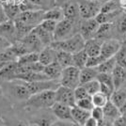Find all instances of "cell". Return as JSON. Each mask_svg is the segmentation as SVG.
Instances as JSON below:
<instances>
[{
	"instance_id": "1",
	"label": "cell",
	"mask_w": 126,
	"mask_h": 126,
	"mask_svg": "<svg viewBox=\"0 0 126 126\" xmlns=\"http://www.w3.org/2000/svg\"><path fill=\"white\" fill-rule=\"evenodd\" d=\"M56 103L55 90H43L35 94H32L27 100L26 105L36 108V109H45L51 108L52 105Z\"/></svg>"
},
{
	"instance_id": "2",
	"label": "cell",
	"mask_w": 126,
	"mask_h": 126,
	"mask_svg": "<svg viewBox=\"0 0 126 126\" xmlns=\"http://www.w3.org/2000/svg\"><path fill=\"white\" fill-rule=\"evenodd\" d=\"M80 24V23H79ZM79 24L76 22H73L68 19H63L58 22L56 29L53 34L54 42H59L69 38L73 37L77 34V30H79Z\"/></svg>"
},
{
	"instance_id": "3",
	"label": "cell",
	"mask_w": 126,
	"mask_h": 126,
	"mask_svg": "<svg viewBox=\"0 0 126 126\" xmlns=\"http://www.w3.org/2000/svg\"><path fill=\"white\" fill-rule=\"evenodd\" d=\"M50 46H52L56 50H61L71 54H74L84 49L85 40L79 33H77L73 37L66 40L59 41V42H53Z\"/></svg>"
},
{
	"instance_id": "4",
	"label": "cell",
	"mask_w": 126,
	"mask_h": 126,
	"mask_svg": "<svg viewBox=\"0 0 126 126\" xmlns=\"http://www.w3.org/2000/svg\"><path fill=\"white\" fill-rule=\"evenodd\" d=\"M61 86L74 89L80 85V69L74 66H69L63 68L62 74L59 78Z\"/></svg>"
},
{
	"instance_id": "5",
	"label": "cell",
	"mask_w": 126,
	"mask_h": 126,
	"mask_svg": "<svg viewBox=\"0 0 126 126\" xmlns=\"http://www.w3.org/2000/svg\"><path fill=\"white\" fill-rule=\"evenodd\" d=\"M79 7V14L80 18L91 19L95 18L96 15L101 11L102 2L98 1H90V0H77Z\"/></svg>"
},
{
	"instance_id": "6",
	"label": "cell",
	"mask_w": 126,
	"mask_h": 126,
	"mask_svg": "<svg viewBox=\"0 0 126 126\" xmlns=\"http://www.w3.org/2000/svg\"><path fill=\"white\" fill-rule=\"evenodd\" d=\"M43 13H44L43 10L21 11L14 20H18L32 27H36L43 20Z\"/></svg>"
},
{
	"instance_id": "7",
	"label": "cell",
	"mask_w": 126,
	"mask_h": 126,
	"mask_svg": "<svg viewBox=\"0 0 126 126\" xmlns=\"http://www.w3.org/2000/svg\"><path fill=\"white\" fill-rule=\"evenodd\" d=\"M55 98H56L57 103H60V104L66 105L71 107L75 106V104H76L74 94V89L61 86V85H59L55 89Z\"/></svg>"
},
{
	"instance_id": "8",
	"label": "cell",
	"mask_w": 126,
	"mask_h": 126,
	"mask_svg": "<svg viewBox=\"0 0 126 126\" xmlns=\"http://www.w3.org/2000/svg\"><path fill=\"white\" fill-rule=\"evenodd\" d=\"M98 26H99V24L95 20V18L82 20L79 24V31H80L79 34L83 37L85 41L92 39L95 37Z\"/></svg>"
},
{
	"instance_id": "9",
	"label": "cell",
	"mask_w": 126,
	"mask_h": 126,
	"mask_svg": "<svg viewBox=\"0 0 126 126\" xmlns=\"http://www.w3.org/2000/svg\"><path fill=\"white\" fill-rule=\"evenodd\" d=\"M121 41L117 40V39H107L105 40L102 43V47H101V55L105 58H110L115 57L117 52L119 51V49L121 46Z\"/></svg>"
},
{
	"instance_id": "10",
	"label": "cell",
	"mask_w": 126,
	"mask_h": 126,
	"mask_svg": "<svg viewBox=\"0 0 126 126\" xmlns=\"http://www.w3.org/2000/svg\"><path fill=\"white\" fill-rule=\"evenodd\" d=\"M64 18L73 22L80 23V14L77 0H69L63 4L62 7Z\"/></svg>"
},
{
	"instance_id": "11",
	"label": "cell",
	"mask_w": 126,
	"mask_h": 126,
	"mask_svg": "<svg viewBox=\"0 0 126 126\" xmlns=\"http://www.w3.org/2000/svg\"><path fill=\"white\" fill-rule=\"evenodd\" d=\"M10 91L13 97L18 100H27L30 97V92L27 89L24 81L21 80H13L11 81Z\"/></svg>"
},
{
	"instance_id": "12",
	"label": "cell",
	"mask_w": 126,
	"mask_h": 126,
	"mask_svg": "<svg viewBox=\"0 0 126 126\" xmlns=\"http://www.w3.org/2000/svg\"><path fill=\"white\" fill-rule=\"evenodd\" d=\"M20 42L25 45V47L26 48L28 53H39L40 51H42V48H44V46L42 45V43L40 41V39L37 37V35L34 33L33 30L29 34H27L26 37H24L22 40H20Z\"/></svg>"
},
{
	"instance_id": "13",
	"label": "cell",
	"mask_w": 126,
	"mask_h": 126,
	"mask_svg": "<svg viewBox=\"0 0 126 126\" xmlns=\"http://www.w3.org/2000/svg\"><path fill=\"white\" fill-rule=\"evenodd\" d=\"M51 109H52L53 114L55 115V117L58 120L73 121V120H72V114H71V109H72L71 106H68V105L56 102L52 105Z\"/></svg>"
},
{
	"instance_id": "14",
	"label": "cell",
	"mask_w": 126,
	"mask_h": 126,
	"mask_svg": "<svg viewBox=\"0 0 126 126\" xmlns=\"http://www.w3.org/2000/svg\"><path fill=\"white\" fill-rule=\"evenodd\" d=\"M113 24V34H115V38L117 40H121L126 36V13L122 12L121 15L119 16Z\"/></svg>"
},
{
	"instance_id": "15",
	"label": "cell",
	"mask_w": 126,
	"mask_h": 126,
	"mask_svg": "<svg viewBox=\"0 0 126 126\" xmlns=\"http://www.w3.org/2000/svg\"><path fill=\"white\" fill-rule=\"evenodd\" d=\"M0 36L5 38L11 43L15 42L16 40V30L15 24L13 20H9L6 23L0 25Z\"/></svg>"
},
{
	"instance_id": "16",
	"label": "cell",
	"mask_w": 126,
	"mask_h": 126,
	"mask_svg": "<svg viewBox=\"0 0 126 126\" xmlns=\"http://www.w3.org/2000/svg\"><path fill=\"white\" fill-rule=\"evenodd\" d=\"M57 59V50L52 46H45L42 48V51L39 52V59L38 61L42 64L43 66L49 65Z\"/></svg>"
},
{
	"instance_id": "17",
	"label": "cell",
	"mask_w": 126,
	"mask_h": 126,
	"mask_svg": "<svg viewBox=\"0 0 126 126\" xmlns=\"http://www.w3.org/2000/svg\"><path fill=\"white\" fill-rule=\"evenodd\" d=\"M103 40L98 39V38H92L85 41V46L84 50L87 52L89 57H94L98 56L101 53V47H102V43Z\"/></svg>"
},
{
	"instance_id": "18",
	"label": "cell",
	"mask_w": 126,
	"mask_h": 126,
	"mask_svg": "<svg viewBox=\"0 0 126 126\" xmlns=\"http://www.w3.org/2000/svg\"><path fill=\"white\" fill-rule=\"evenodd\" d=\"M114 88L115 89H121L123 87V84L126 82V69L121 67L119 65H116L113 72L111 73Z\"/></svg>"
},
{
	"instance_id": "19",
	"label": "cell",
	"mask_w": 126,
	"mask_h": 126,
	"mask_svg": "<svg viewBox=\"0 0 126 126\" xmlns=\"http://www.w3.org/2000/svg\"><path fill=\"white\" fill-rule=\"evenodd\" d=\"M71 114H72V120L74 123L83 126L86 121L90 117V111L82 109L77 105H75L74 107H72Z\"/></svg>"
},
{
	"instance_id": "20",
	"label": "cell",
	"mask_w": 126,
	"mask_h": 126,
	"mask_svg": "<svg viewBox=\"0 0 126 126\" xmlns=\"http://www.w3.org/2000/svg\"><path fill=\"white\" fill-rule=\"evenodd\" d=\"M14 80H21V81H24V82L31 83V82H37V81L49 80V78L43 73L29 72V73H25V74H16L15 77H14Z\"/></svg>"
},
{
	"instance_id": "21",
	"label": "cell",
	"mask_w": 126,
	"mask_h": 126,
	"mask_svg": "<svg viewBox=\"0 0 126 126\" xmlns=\"http://www.w3.org/2000/svg\"><path fill=\"white\" fill-rule=\"evenodd\" d=\"M63 68L58 64V61H54L49 65L44 66L43 74L51 80H58L61 76Z\"/></svg>"
},
{
	"instance_id": "22",
	"label": "cell",
	"mask_w": 126,
	"mask_h": 126,
	"mask_svg": "<svg viewBox=\"0 0 126 126\" xmlns=\"http://www.w3.org/2000/svg\"><path fill=\"white\" fill-rule=\"evenodd\" d=\"M103 111H104V121H110L112 122V125H113V121L119 116H121L120 109L114 104H112L110 101H108L107 104L103 107Z\"/></svg>"
},
{
	"instance_id": "23",
	"label": "cell",
	"mask_w": 126,
	"mask_h": 126,
	"mask_svg": "<svg viewBox=\"0 0 126 126\" xmlns=\"http://www.w3.org/2000/svg\"><path fill=\"white\" fill-rule=\"evenodd\" d=\"M33 31L37 35V37L40 39V41H41V42H42V45L44 47L51 45V43L54 42L52 33H50V32L46 31L45 29H43L40 25L37 26L36 27H34L33 28Z\"/></svg>"
},
{
	"instance_id": "24",
	"label": "cell",
	"mask_w": 126,
	"mask_h": 126,
	"mask_svg": "<svg viewBox=\"0 0 126 126\" xmlns=\"http://www.w3.org/2000/svg\"><path fill=\"white\" fill-rule=\"evenodd\" d=\"M109 101L120 109L126 101V88L122 87L121 89H115L109 97Z\"/></svg>"
},
{
	"instance_id": "25",
	"label": "cell",
	"mask_w": 126,
	"mask_h": 126,
	"mask_svg": "<svg viewBox=\"0 0 126 126\" xmlns=\"http://www.w3.org/2000/svg\"><path fill=\"white\" fill-rule=\"evenodd\" d=\"M17 70V62H9L4 68L0 71V78L11 82L14 80Z\"/></svg>"
},
{
	"instance_id": "26",
	"label": "cell",
	"mask_w": 126,
	"mask_h": 126,
	"mask_svg": "<svg viewBox=\"0 0 126 126\" xmlns=\"http://www.w3.org/2000/svg\"><path fill=\"white\" fill-rule=\"evenodd\" d=\"M64 19L62 8L55 7L44 11L43 13V20H53V21L59 22Z\"/></svg>"
},
{
	"instance_id": "27",
	"label": "cell",
	"mask_w": 126,
	"mask_h": 126,
	"mask_svg": "<svg viewBox=\"0 0 126 126\" xmlns=\"http://www.w3.org/2000/svg\"><path fill=\"white\" fill-rule=\"evenodd\" d=\"M98 75V72L96 68L92 67H84L80 70V85L87 83L89 81L96 79Z\"/></svg>"
},
{
	"instance_id": "28",
	"label": "cell",
	"mask_w": 126,
	"mask_h": 126,
	"mask_svg": "<svg viewBox=\"0 0 126 126\" xmlns=\"http://www.w3.org/2000/svg\"><path fill=\"white\" fill-rule=\"evenodd\" d=\"M88 58H89V56L84 49L74 53L73 54V66L80 69V70L83 69L87 65Z\"/></svg>"
},
{
	"instance_id": "29",
	"label": "cell",
	"mask_w": 126,
	"mask_h": 126,
	"mask_svg": "<svg viewBox=\"0 0 126 126\" xmlns=\"http://www.w3.org/2000/svg\"><path fill=\"white\" fill-rule=\"evenodd\" d=\"M58 64L62 67L66 68L69 66H73V54L61 50H57V59Z\"/></svg>"
},
{
	"instance_id": "30",
	"label": "cell",
	"mask_w": 126,
	"mask_h": 126,
	"mask_svg": "<svg viewBox=\"0 0 126 126\" xmlns=\"http://www.w3.org/2000/svg\"><path fill=\"white\" fill-rule=\"evenodd\" d=\"M117 63H116L115 58H110L104 60L101 63L98 67H96V70L98 73H104V74H111L113 72L114 68L116 67Z\"/></svg>"
},
{
	"instance_id": "31",
	"label": "cell",
	"mask_w": 126,
	"mask_h": 126,
	"mask_svg": "<svg viewBox=\"0 0 126 126\" xmlns=\"http://www.w3.org/2000/svg\"><path fill=\"white\" fill-rule=\"evenodd\" d=\"M38 59H39V53L30 52L20 56L17 58L16 62L18 65H26V64L36 62V61H38Z\"/></svg>"
},
{
	"instance_id": "32",
	"label": "cell",
	"mask_w": 126,
	"mask_h": 126,
	"mask_svg": "<svg viewBox=\"0 0 126 126\" xmlns=\"http://www.w3.org/2000/svg\"><path fill=\"white\" fill-rule=\"evenodd\" d=\"M18 56L16 55V53L14 52V50L12 49V47L9 46L8 48L4 49L2 52H0V60L5 61V62H14L17 60Z\"/></svg>"
},
{
	"instance_id": "33",
	"label": "cell",
	"mask_w": 126,
	"mask_h": 126,
	"mask_svg": "<svg viewBox=\"0 0 126 126\" xmlns=\"http://www.w3.org/2000/svg\"><path fill=\"white\" fill-rule=\"evenodd\" d=\"M90 97H91V101H92V104H93L94 107H101V108H103L107 104V102L109 101V98L106 95L104 94V93L100 92V91L93 94L92 96H90Z\"/></svg>"
},
{
	"instance_id": "34",
	"label": "cell",
	"mask_w": 126,
	"mask_h": 126,
	"mask_svg": "<svg viewBox=\"0 0 126 126\" xmlns=\"http://www.w3.org/2000/svg\"><path fill=\"white\" fill-rule=\"evenodd\" d=\"M4 10L6 11V14L8 16V18L10 20H14L16 17L18 16V14L21 12L20 11V8L19 5H16V4H6V5H2Z\"/></svg>"
},
{
	"instance_id": "35",
	"label": "cell",
	"mask_w": 126,
	"mask_h": 126,
	"mask_svg": "<svg viewBox=\"0 0 126 126\" xmlns=\"http://www.w3.org/2000/svg\"><path fill=\"white\" fill-rule=\"evenodd\" d=\"M82 86L85 88V89L87 90L88 94L89 96H92L93 94L97 93L100 91V87L101 84L100 82L97 80V79H94V80H91V81H89L87 83H84L82 84Z\"/></svg>"
},
{
	"instance_id": "36",
	"label": "cell",
	"mask_w": 126,
	"mask_h": 126,
	"mask_svg": "<svg viewBox=\"0 0 126 126\" xmlns=\"http://www.w3.org/2000/svg\"><path fill=\"white\" fill-rule=\"evenodd\" d=\"M115 59L117 65L126 69V44H121V48L115 55Z\"/></svg>"
},
{
	"instance_id": "37",
	"label": "cell",
	"mask_w": 126,
	"mask_h": 126,
	"mask_svg": "<svg viewBox=\"0 0 126 126\" xmlns=\"http://www.w3.org/2000/svg\"><path fill=\"white\" fill-rule=\"evenodd\" d=\"M96 79L100 82L101 84H105L106 86H108L109 88L115 90L114 88V83H113V78H112V75L111 74H104V73H98V75Z\"/></svg>"
},
{
	"instance_id": "38",
	"label": "cell",
	"mask_w": 126,
	"mask_h": 126,
	"mask_svg": "<svg viewBox=\"0 0 126 126\" xmlns=\"http://www.w3.org/2000/svg\"><path fill=\"white\" fill-rule=\"evenodd\" d=\"M75 105H77L80 108L85 109V110H88V111H90L94 107L90 96H88V97H86V98H83V99H80V100L76 101Z\"/></svg>"
},
{
	"instance_id": "39",
	"label": "cell",
	"mask_w": 126,
	"mask_h": 126,
	"mask_svg": "<svg viewBox=\"0 0 126 126\" xmlns=\"http://www.w3.org/2000/svg\"><path fill=\"white\" fill-rule=\"evenodd\" d=\"M104 60H105V58H104L101 54L100 55H98V56H94V57H89V58H88V61H87L86 67L96 68V67H98Z\"/></svg>"
},
{
	"instance_id": "40",
	"label": "cell",
	"mask_w": 126,
	"mask_h": 126,
	"mask_svg": "<svg viewBox=\"0 0 126 126\" xmlns=\"http://www.w3.org/2000/svg\"><path fill=\"white\" fill-rule=\"evenodd\" d=\"M57 24H58V22L53 21V20H42V23L40 24V26H42L43 29H45L46 31L54 34Z\"/></svg>"
},
{
	"instance_id": "41",
	"label": "cell",
	"mask_w": 126,
	"mask_h": 126,
	"mask_svg": "<svg viewBox=\"0 0 126 126\" xmlns=\"http://www.w3.org/2000/svg\"><path fill=\"white\" fill-rule=\"evenodd\" d=\"M90 117H92L100 124L101 122L104 121V111H103V108H101V107H93L90 110Z\"/></svg>"
},
{
	"instance_id": "42",
	"label": "cell",
	"mask_w": 126,
	"mask_h": 126,
	"mask_svg": "<svg viewBox=\"0 0 126 126\" xmlns=\"http://www.w3.org/2000/svg\"><path fill=\"white\" fill-rule=\"evenodd\" d=\"M74 94L75 101H78L80 99H83V98H86V97L89 96L88 94V92H87V90L85 89V88L82 85H79L78 87H76L74 89Z\"/></svg>"
},
{
	"instance_id": "43",
	"label": "cell",
	"mask_w": 126,
	"mask_h": 126,
	"mask_svg": "<svg viewBox=\"0 0 126 126\" xmlns=\"http://www.w3.org/2000/svg\"><path fill=\"white\" fill-rule=\"evenodd\" d=\"M29 2H31L33 5L37 6L39 9L46 11L48 9H50L49 7L51 5V0H28Z\"/></svg>"
},
{
	"instance_id": "44",
	"label": "cell",
	"mask_w": 126,
	"mask_h": 126,
	"mask_svg": "<svg viewBox=\"0 0 126 126\" xmlns=\"http://www.w3.org/2000/svg\"><path fill=\"white\" fill-rule=\"evenodd\" d=\"M54 120L51 119V118H48V117H42L41 119H39L35 121V124L37 126H51L53 122H54Z\"/></svg>"
},
{
	"instance_id": "45",
	"label": "cell",
	"mask_w": 126,
	"mask_h": 126,
	"mask_svg": "<svg viewBox=\"0 0 126 126\" xmlns=\"http://www.w3.org/2000/svg\"><path fill=\"white\" fill-rule=\"evenodd\" d=\"M113 91H114V90L111 89V88H109L108 86H106V85H105V84H101L100 92H102V93H104L105 95H106L108 98L111 96V94H112V92H113Z\"/></svg>"
},
{
	"instance_id": "46",
	"label": "cell",
	"mask_w": 126,
	"mask_h": 126,
	"mask_svg": "<svg viewBox=\"0 0 126 126\" xmlns=\"http://www.w3.org/2000/svg\"><path fill=\"white\" fill-rule=\"evenodd\" d=\"M73 121H61V120H58L53 122L51 126H72L73 125Z\"/></svg>"
},
{
	"instance_id": "47",
	"label": "cell",
	"mask_w": 126,
	"mask_h": 126,
	"mask_svg": "<svg viewBox=\"0 0 126 126\" xmlns=\"http://www.w3.org/2000/svg\"><path fill=\"white\" fill-rule=\"evenodd\" d=\"M10 19L8 18V16L6 14V11L4 10V8H3V6H2V4H0V25L4 24V23H6Z\"/></svg>"
},
{
	"instance_id": "48",
	"label": "cell",
	"mask_w": 126,
	"mask_h": 126,
	"mask_svg": "<svg viewBox=\"0 0 126 126\" xmlns=\"http://www.w3.org/2000/svg\"><path fill=\"white\" fill-rule=\"evenodd\" d=\"M113 125L114 126H126V118L122 116H119L115 121H113Z\"/></svg>"
},
{
	"instance_id": "49",
	"label": "cell",
	"mask_w": 126,
	"mask_h": 126,
	"mask_svg": "<svg viewBox=\"0 0 126 126\" xmlns=\"http://www.w3.org/2000/svg\"><path fill=\"white\" fill-rule=\"evenodd\" d=\"M11 43L8 40H6L5 38L0 36V52H2L4 49L8 48L9 46H11Z\"/></svg>"
},
{
	"instance_id": "50",
	"label": "cell",
	"mask_w": 126,
	"mask_h": 126,
	"mask_svg": "<svg viewBox=\"0 0 126 126\" xmlns=\"http://www.w3.org/2000/svg\"><path fill=\"white\" fill-rule=\"evenodd\" d=\"M83 126H99V123L98 121L94 120L92 117H89V119L86 121V122L84 123Z\"/></svg>"
},
{
	"instance_id": "51",
	"label": "cell",
	"mask_w": 126,
	"mask_h": 126,
	"mask_svg": "<svg viewBox=\"0 0 126 126\" xmlns=\"http://www.w3.org/2000/svg\"><path fill=\"white\" fill-rule=\"evenodd\" d=\"M120 112H121V115L122 116V117L126 118V101H125V103L122 105V106L120 108Z\"/></svg>"
},
{
	"instance_id": "52",
	"label": "cell",
	"mask_w": 126,
	"mask_h": 126,
	"mask_svg": "<svg viewBox=\"0 0 126 126\" xmlns=\"http://www.w3.org/2000/svg\"><path fill=\"white\" fill-rule=\"evenodd\" d=\"M119 5L122 11H126V0H119Z\"/></svg>"
},
{
	"instance_id": "53",
	"label": "cell",
	"mask_w": 126,
	"mask_h": 126,
	"mask_svg": "<svg viewBox=\"0 0 126 126\" xmlns=\"http://www.w3.org/2000/svg\"><path fill=\"white\" fill-rule=\"evenodd\" d=\"M9 62H5V61H2V60H0V71L2 70V69L5 67L6 65L8 64Z\"/></svg>"
},
{
	"instance_id": "54",
	"label": "cell",
	"mask_w": 126,
	"mask_h": 126,
	"mask_svg": "<svg viewBox=\"0 0 126 126\" xmlns=\"http://www.w3.org/2000/svg\"><path fill=\"white\" fill-rule=\"evenodd\" d=\"M16 126H26V125L25 124V123H24V122H19V123H18V124H17Z\"/></svg>"
},
{
	"instance_id": "55",
	"label": "cell",
	"mask_w": 126,
	"mask_h": 126,
	"mask_svg": "<svg viewBox=\"0 0 126 126\" xmlns=\"http://www.w3.org/2000/svg\"><path fill=\"white\" fill-rule=\"evenodd\" d=\"M90 1H98V2H102V3H104V2L107 1V0H90Z\"/></svg>"
},
{
	"instance_id": "56",
	"label": "cell",
	"mask_w": 126,
	"mask_h": 126,
	"mask_svg": "<svg viewBox=\"0 0 126 126\" xmlns=\"http://www.w3.org/2000/svg\"><path fill=\"white\" fill-rule=\"evenodd\" d=\"M58 1H62V2H63V4H64L65 2H67V1H69V0H58Z\"/></svg>"
},
{
	"instance_id": "57",
	"label": "cell",
	"mask_w": 126,
	"mask_h": 126,
	"mask_svg": "<svg viewBox=\"0 0 126 126\" xmlns=\"http://www.w3.org/2000/svg\"><path fill=\"white\" fill-rule=\"evenodd\" d=\"M2 91H3V90H2V88H1V87H0V96H1V95H2Z\"/></svg>"
},
{
	"instance_id": "58",
	"label": "cell",
	"mask_w": 126,
	"mask_h": 126,
	"mask_svg": "<svg viewBox=\"0 0 126 126\" xmlns=\"http://www.w3.org/2000/svg\"><path fill=\"white\" fill-rule=\"evenodd\" d=\"M0 125H3V121L0 119Z\"/></svg>"
},
{
	"instance_id": "59",
	"label": "cell",
	"mask_w": 126,
	"mask_h": 126,
	"mask_svg": "<svg viewBox=\"0 0 126 126\" xmlns=\"http://www.w3.org/2000/svg\"><path fill=\"white\" fill-rule=\"evenodd\" d=\"M123 43H124V44H126V36H125V38H124V41H123Z\"/></svg>"
},
{
	"instance_id": "60",
	"label": "cell",
	"mask_w": 126,
	"mask_h": 126,
	"mask_svg": "<svg viewBox=\"0 0 126 126\" xmlns=\"http://www.w3.org/2000/svg\"><path fill=\"white\" fill-rule=\"evenodd\" d=\"M26 126H37V125L34 123V124H30V125H26Z\"/></svg>"
},
{
	"instance_id": "61",
	"label": "cell",
	"mask_w": 126,
	"mask_h": 126,
	"mask_svg": "<svg viewBox=\"0 0 126 126\" xmlns=\"http://www.w3.org/2000/svg\"><path fill=\"white\" fill-rule=\"evenodd\" d=\"M0 126H4V125H0Z\"/></svg>"
},
{
	"instance_id": "62",
	"label": "cell",
	"mask_w": 126,
	"mask_h": 126,
	"mask_svg": "<svg viewBox=\"0 0 126 126\" xmlns=\"http://www.w3.org/2000/svg\"><path fill=\"white\" fill-rule=\"evenodd\" d=\"M112 126H114V125H112Z\"/></svg>"
}]
</instances>
